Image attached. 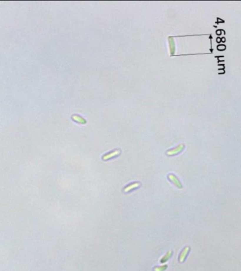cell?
<instances>
[{"label": "cell", "mask_w": 241, "mask_h": 271, "mask_svg": "<svg viewBox=\"0 0 241 271\" xmlns=\"http://www.w3.org/2000/svg\"><path fill=\"white\" fill-rule=\"evenodd\" d=\"M184 148H185V145L184 144L181 143V144H180V145H178V146H176V147H175L174 148L168 150L167 152H166V154L169 156H174V155L178 154V153H181Z\"/></svg>", "instance_id": "6da1fadb"}, {"label": "cell", "mask_w": 241, "mask_h": 271, "mask_svg": "<svg viewBox=\"0 0 241 271\" xmlns=\"http://www.w3.org/2000/svg\"><path fill=\"white\" fill-rule=\"evenodd\" d=\"M168 179L170 180L171 182L174 184L176 187H177V188L178 189L183 188V185H182L181 182L179 181V179H178L174 174H169V175H168Z\"/></svg>", "instance_id": "7a4b0ae2"}, {"label": "cell", "mask_w": 241, "mask_h": 271, "mask_svg": "<svg viewBox=\"0 0 241 271\" xmlns=\"http://www.w3.org/2000/svg\"><path fill=\"white\" fill-rule=\"evenodd\" d=\"M120 153H121L120 150H119V149L114 150V151H111V152L104 155V156H102V160H108L109 159H112V158H114V157L118 156L119 155H120Z\"/></svg>", "instance_id": "3957f363"}, {"label": "cell", "mask_w": 241, "mask_h": 271, "mask_svg": "<svg viewBox=\"0 0 241 271\" xmlns=\"http://www.w3.org/2000/svg\"><path fill=\"white\" fill-rule=\"evenodd\" d=\"M190 250V247H188V246L185 247L184 249H183V251H182L181 254H180L179 258H178V261H179L180 263H183V262L185 261V258H186L187 254H188Z\"/></svg>", "instance_id": "277c9868"}, {"label": "cell", "mask_w": 241, "mask_h": 271, "mask_svg": "<svg viewBox=\"0 0 241 271\" xmlns=\"http://www.w3.org/2000/svg\"><path fill=\"white\" fill-rule=\"evenodd\" d=\"M140 185H141L140 182H135V183L131 184L128 185V186L124 187V189H123V191H124V193H128V192H129L130 191L133 190V189H135L140 187Z\"/></svg>", "instance_id": "5b68a950"}, {"label": "cell", "mask_w": 241, "mask_h": 271, "mask_svg": "<svg viewBox=\"0 0 241 271\" xmlns=\"http://www.w3.org/2000/svg\"><path fill=\"white\" fill-rule=\"evenodd\" d=\"M169 49H170V54L171 56L174 55L175 52H176V47H175L174 40L172 37H169Z\"/></svg>", "instance_id": "8992f818"}, {"label": "cell", "mask_w": 241, "mask_h": 271, "mask_svg": "<svg viewBox=\"0 0 241 271\" xmlns=\"http://www.w3.org/2000/svg\"><path fill=\"white\" fill-rule=\"evenodd\" d=\"M71 119H72L74 122H78L81 124H85L87 123V121L85 120L83 117H82L81 116L78 115H73L72 117H71Z\"/></svg>", "instance_id": "52a82bcc"}, {"label": "cell", "mask_w": 241, "mask_h": 271, "mask_svg": "<svg viewBox=\"0 0 241 271\" xmlns=\"http://www.w3.org/2000/svg\"><path fill=\"white\" fill-rule=\"evenodd\" d=\"M172 253H173V251H171V250L168 251L167 254H166L164 255V256H163V257L161 258L160 263H166V262H167V261H169V259L171 258V255H172Z\"/></svg>", "instance_id": "ba28073f"}, {"label": "cell", "mask_w": 241, "mask_h": 271, "mask_svg": "<svg viewBox=\"0 0 241 271\" xmlns=\"http://www.w3.org/2000/svg\"><path fill=\"white\" fill-rule=\"evenodd\" d=\"M168 268L167 265H160V266H157L155 268H153V270L154 271H164L165 270H167Z\"/></svg>", "instance_id": "9c48e42d"}]
</instances>
